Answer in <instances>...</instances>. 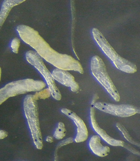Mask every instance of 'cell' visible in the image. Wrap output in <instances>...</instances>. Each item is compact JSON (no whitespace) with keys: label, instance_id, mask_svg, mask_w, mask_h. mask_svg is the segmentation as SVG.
I'll return each mask as SVG.
<instances>
[{"label":"cell","instance_id":"obj_1","mask_svg":"<svg viewBox=\"0 0 140 161\" xmlns=\"http://www.w3.org/2000/svg\"><path fill=\"white\" fill-rule=\"evenodd\" d=\"M17 31L24 42L30 46L41 58L57 68L84 74V69L79 61L70 55L59 53L52 49L33 28L20 25L17 27Z\"/></svg>","mask_w":140,"mask_h":161},{"label":"cell","instance_id":"obj_2","mask_svg":"<svg viewBox=\"0 0 140 161\" xmlns=\"http://www.w3.org/2000/svg\"><path fill=\"white\" fill-rule=\"evenodd\" d=\"M24 109L34 143L38 149L41 150L44 147L41 134L37 101L33 95H28L24 101Z\"/></svg>","mask_w":140,"mask_h":161},{"label":"cell","instance_id":"obj_3","mask_svg":"<svg viewBox=\"0 0 140 161\" xmlns=\"http://www.w3.org/2000/svg\"><path fill=\"white\" fill-rule=\"evenodd\" d=\"M92 33L94 40L117 69L129 74H134L137 71L136 65L118 55L97 28H94Z\"/></svg>","mask_w":140,"mask_h":161},{"label":"cell","instance_id":"obj_4","mask_svg":"<svg viewBox=\"0 0 140 161\" xmlns=\"http://www.w3.org/2000/svg\"><path fill=\"white\" fill-rule=\"evenodd\" d=\"M91 69L97 80L116 101H119L120 100L119 93L108 74L103 59L98 56L93 57L91 59Z\"/></svg>","mask_w":140,"mask_h":161},{"label":"cell","instance_id":"obj_5","mask_svg":"<svg viewBox=\"0 0 140 161\" xmlns=\"http://www.w3.org/2000/svg\"><path fill=\"white\" fill-rule=\"evenodd\" d=\"M27 61L34 67L42 75L50 90L52 97L57 101H60L62 95L56 86L52 73L47 69L43 61L42 58L35 51H29L25 54Z\"/></svg>","mask_w":140,"mask_h":161},{"label":"cell","instance_id":"obj_6","mask_svg":"<svg viewBox=\"0 0 140 161\" xmlns=\"http://www.w3.org/2000/svg\"><path fill=\"white\" fill-rule=\"evenodd\" d=\"M46 84L44 81L25 79L14 81L5 85L4 89L9 98L30 92H37L45 88Z\"/></svg>","mask_w":140,"mask_h":161},{"label":"cell","instance_id":"obj_7","mask_svg":"<svg viewBox=\"0 0 140 161\" xmlns=\"http://www.w3.org/2000/svg\"><path fill=\"white\" fill-rule=\"evenodd\" d=\"M95 108L112 115L120 117H129L137 113L133 107L127 105H116L105 102H96L94 105Z\"/></svg>","mask_w":140,"mask_h":161},{"label":"cell","instance_id":"obj_8","mask_svg":"<svg viewBox=\"0 0 140 161\" xmlns=\"http://www.w3.org/2000/svg\"><path fill=\"white\" fill-rule=\"evenodd\" d=\"M62 113L72 120L77 127V135L74 140L76 143L83 142L88 139L89 132L85 124L80 117L73 111L67 108H62Z\"/></svg>","mask_w":140,"mask_h":161},{"label":"cell","instance_id":"obj_9","mask_svg":"<svg viewBox=\"0 0 140 161\" xmlns=\"http://www.w3.org/2000/svg\"><path fill=\"white\" fill-rule=\"evenodd\" d=\"M96 112L95 111V108L94 105H91L90 111V120H91V125L95 132L105 142L110 145L115 146V147H118V146L123 147L124 143L123 142L120 140H116V139L111 137L107 134L105 130L102 129L99 126L97 121H96V112Z\"/></svg>","mask_w":140,"mask_h":161},{"label":"cell","instance_id":"obj_10","mask_svg":"<svg viewBox=\"0 0 140 161\" xmlns=\"http://www.w3.org/2000/svg\"><path fill=\"white\" fill-rule=\"evenodd\" d=\"M51 73L55 80L64 86L71 88L73 92H76L79 90V85L75 81L74 77L67 71L57 68Z\"/></svg>","mask_w":140,"mask_h":161},{"label":"cell","instance_id":"obj_11","mask_svg":"<svg viewBox=\"0 0 140 161\" xmlns=\"http://www.w3.org/2000/svg\"><path fill=\"white\" fill-rule=\"evenodd\" d=\"M89 146L92 152L98 157H106L110 153V148L108 146H103L101 143L99 135H95L91 136L89 142Z\"/></svg>","mask_w":140,"mask_h":161},{"label":"cell","instance_id":"obj_12","mask_svg":"<svg viewBox=\"0 0 140 161\" xmlns=\"http://www.w3.org/2000/svg\"><path fill=\"white\" fill-rule=\"evenodd\" d=\"M26 0H4L0 10V30L13 7L21 4Z\"/></svg>","mask_w":140,"mask_h":161},{"label":"cell","instance_id":"obj_13","mask_svg":"<svg viewBox=\"0 0 140 161\" xmlns=\"http://www.w3.org/2000/svg\"><path fill=\"white\" fill-rule=\"evenodd\" d=\"M66 132H67V130H66L65 125L64 123L60 122L58 124L57 127L55 130L53 136L58 140H60L65 137Z\"/></svg>","mask_w":140,"mask_h":161},{"label":"cell","instance_id":"obj_14","mask_svg":"<svg viewBox=\"0 0 140 161\" xmlns=\"http://www.w3.org/2000/svg\"><path fill=\"white\" fill-rule=\"evenodd\" d=\"M51 96H52L51 93L49 88L43 89V90L37 92L33 95L34 98L36 101L38 100L39 99H46L49 98Z\"/></svg>","mask_w":140,"mask_h":161},{"label":"cell","instance_id":"obj_15","mask_svg":"<svg viewBox=\"0 0 140 161\" xmlns=\"http://www.w3.org/2000/svg\"><path fill=\"white\" fill-rule=\"evenodd\" d=\"M73 142L74 140L73 138L71 137L68 138L66 139L65 140L60 142L57 145V147L56 149V150H55V160H57L58 151L60 149V148H61V147H63V146H66L67 145L70 144V143H73Z\"/></svg>","mask_w":140,"mask_h":161},{"label":"cell","instance_id":"obj_16","mask_svg":"<svg viewBox=\"0 0 140 161\" xmlns=\"http://www.w3.org/2000/svg\"><path fill=\"white\" fill-rule=\"evenodd\" d=\"M21 41L18 38L15 37L13 39L11 43V48L13 52L15 53H18L19 48Z\"/></svg>","mask_w":140,"mask_h":161},{"label":"cell","instance_id":"obj_17","mask_svg":"<svg viewBox=\"0 0 140 161\" xmlns=\"http://www.w3.org/2000/svg\"><path fill=\"white\" fill-rule=\"evenodd\" d=\"M8 133L5 130H0V139H5V138L7 137Z\"/></svg>","mask_w":140,"mask_h":161},{"label":"cell","instance_id":"obj_18","mask_svg":"<svg viewBox=\"0 0 140 161\" xmlns=\"http://www.w3.org/2000/svg\"><path fill=\"white\" fill-rule=\"evenodd\" d=\"M98 98H99V97H98V95L95 94V95L94 96L93 98L92 102H91V105H94L95 103L96 102V101H97Z\"/></svg>","mask_w":140,"mask_h":161},{"label":"cell","instance_id":"obj_19","mask_svg":"<svg viewBox=\"0 0 140 161\" xmlns=\"http://www.w3.org/2000/svg\"><path fill=\"white\" fill-rule=\"evenodd\" d=\"M46 141L48 142L52 143L54 142V139L52 136H48L46 137Z\"/></svg>","mask_w":140,"mask_h":161},{"label":"cell","instance_id":"obj_20","mask_svg":"<svg viewBox=\"0 0 140 161\" xmlns=\"http://www.w3.org/2000/svg\"><path fill=\"white\" fill-rule=\"evenodd\" d=\"M1 67H0V81L1 80Z\"/></svg>","mask_w":140,"mask_h":161}]
</instances>
